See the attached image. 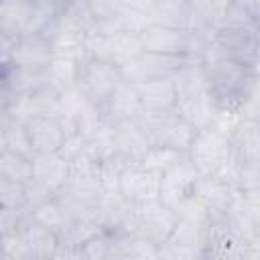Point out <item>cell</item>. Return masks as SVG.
<instances>
[{
  "label": "cell",
  "instance_id": "cell-1",
  "mask_svg": "<svg viewBox=\"0 0 260 260\" xmlns=\"http://www.w3.org/2000/svg\"><path fill=\"white\" fill-rule=\"evenodd\" d=\"M205 67L207 87L219 112L238 114L246 108L256 91V65L221 55L207 39L199 53Z\"/></svg>",
  "mask_w": 260,
  "mask_h": 260
},
{
  "label": "cell",
  "instance_id": "cell-2",
  "mask_svg": "<svg viewBox=\"0 0 260 260\" xmlns=\"http://www.w3.org/2000/svg\"><path fill=\"white\" fill-rule=\"evenodd\" d=\"M138 39L142 51L173 57H199L203 45L207 43V37L197 30L167 22H148L138 32Z\"/></svg>",
  "mask_w": 260,
  "mask_h": 260
},
{
  "label": "cell",
  "instance_id": "cell-3",
  "mask_svg": "<svg viewBox=\"0 0 260 260\" xmlns=\"http://www.w3.org/2000/svg\"><path fill=\"white\" fill-rule=\"evenodd\" d=\"M124 79H122L118 65L108 63L98 57H91V55H85L79 59L75 89L98 110L106 104V100L114 93V89Z\"/></svg>",
  "mask_w": 260,
  "mask_h": 260
},
{
  "label": "cell",
  "instance_id": "cell-4",
  "mask_svg": "<svg viewBox=\"0 0 260 260\" xmlns=\"http://www.w3.org/2000/svg\"><path fill=\"white\" fill-rule=\"evenodd\" d=\"M185 156L199 175H219L232 160L228 134L213 126L195 130Z\"/></svg>",
  "mask_w": 260,
  "mask_h": 260
},
{
  "label": "cell",
  "instance_id": "cell-5",
  "mask_svg": "<svg viewBox=\"0 0 260 260\" xmlns=\"http://www.w3.org/2000/svg\"><path fill=\"white\" fill-rule=\"evenodd\" d=\"M209 41L225 57H232L250 65L258 63V24L221 22L211 30Z\"/></svg>",
  "mask_w": 260,
  "mask_h": 260
},
{
  "label": "cell",
  "instance_id": "cell-6",
  "mask_svg": "<svg viewBox=\"0 0 260 260\" xmlns=\"http://www.w3.org/2000/svg\"><path fill=\"white\" fill-rule=\"evenodd\" d=\"M138 53H142L138 32L116 30V32H87L85 35V55L104 59L118 67L134 59Z\"/></svg>",
  "mask_w": 260,
  "mask_h": 260
},
{
  "label": "cell",
  "instance_id": "cell-7",
  "mask_svg": "<svg viewBox=\"0 0 260 260\" xmlns=\"http://www.w3.org/2000/svg\"><path fill=\"white\" fill-rule=\"evenodd\" d=\"M179 221V213L162 203L160 199L144 201L136 205V228L134 232L150 240L156 248L169 240L175 225Z\"/></svg>",
  "mask_w": 260,
  "mask_h": 260
},
{
  "label": "cell",
  "instance_id": "cell-8",
  "mask_svg": "<svg viewBox=\"0 0 260 260\" xmlns=\"http://www.w3.org/2000/svg\"><path fill=\"white\" fill-rule=\"evenodd\" d=\"M189 59L193 57H173V55H158V53H138L134 59L120 67L122 79L126 83H142L148 79L158 77H173Z\"/></svg>",
  "mask_w": 260,
  "mask_h": 260
},
{
  "label": "cell",
  "instance_id": "cell-9",
  "mask_svg": "<svg viewBox=\"0 0 260 260\" xmlns=\"http://www.w3.org/2000/svg\"><path fill=\"white\" fill-rule=\"evenodd\" d=\"M158 189H160V173L136 160L124 167L118 179V187H116V191L134 205L158 199Z\"/></svg>",
  "mask_w": 260,
  "mask_h": 260
},
{
  "label": "cell",
  "instance_id": "cell-10",
  "mask_svg": "<svg viewBox=\"0 0 260 260\" xmlns=\"http://www.w3.org/2000/svg\"><path fill=\"white\" fill-rule=\"evenodd\" d=\"M199 179V173L195 167L189 162L187 156L179 158L173 167H169L165 173H160V189H158V199L167 203L169 207L177 209L181 201H185L191 193L193 187Z\"/></svg>",
  "mask_w": 260,
  "mask_h": 260
},
{
  "label": "cell",
  "instance_id": "cell-11",
  "mask_svg": "<svg viewBox=\"0 0 260 260\" xmlns=\"http://www.w3.org/2000/svg\"><path fill=\"white\" fill-rule=\"evenodd\" d=\"M193 195L207 209L209 217H225L238 197V189L230 185L221 175H199L193 187Z\"/></svg>",
  "mask_w": 260,
  "mask_h": 260
},
{
  "label": "cell",
  "instance_id": "cell-12",
  "mask_svg": "<svg viewBox=\"0 0 260 260\" xmlns=\"http://www.w3.org/2000/svg\"><path fill=\"white\" fill-rule=\"evenodd\" d=\"M53 57H55L53 45L47 35H43V32L24 35V37L16 39V45L12 51V67L45 71L51 65Z\"/></svg>",
  "mask_w": 260,
  "mask_h": 260
},
{
  "label": "cell",
  "instance_id": "cell-13",
  "mask_svg": "<svg viewBox=\"0 0 260 260\" xmlns=\"http://www.w3.org/2000/svg\"><path fill=\"white\" fill-rule=\"evenodd\" d=\"M175 114L199 130V128L213 126V122L219 116V110H217L209 89H201V91L179 93L177 104H175Z\"/></svg>",
  "mask_w": 260,
  "mask_h": 260
},
{
  "label": "cell",
  "instance_id": "cell-14",
  "mask_svg": "<svg viewBox=\"0 0 260 260\" xmlns=\"http://www.w3.org/2000/svg\"><path fill=\"white\" fill-rule=\"evenodd\" d=\"M132 85L136 89L142 112H150V114L175 112L179 91H177V83L173 77H158V79H148V81L132 83Z\"/></svg>",
  "mask_w": 260,
  "mask_h": 260
},
{
  "label": "cell",
  "instance_id": "cell-15",
  "mask_svg": "<svg viewBox=\"0 0 260 260\" xmlns=\"http://www.w3.org/2000/svg\"><path fill=\"white\" fill-rule=\"evenodd\" d=\"M228 140H230V152L234 162L258 167L260 136H258L256 118H240L234 124V128L228 132Z\"/></svg>",
  "mask_w": 260,
  "mask_h": 260
},
{
  "label": "cell",
  "instance_id": "cell-16",
  "mask_svg": "<svg viewBox=\"0 0 260 260\" xmlns=\"http://www.w3.org/2000/svg\"><path fill=\"white\" fill-rule=\"evenodd\" d=\"M32 183L45 189L49 195H57L69 179V162L59 152L32 154Z\"/></svg>",
  "mask_w": 260,
  "mask_h": 260
},
{
  "label": "cell",
  "instance_id": "cell-17",
  "mask_svg": "<svg viewBox=\"0 0 260 260\" xmlns=\"http://www.w3.org/2000/svg\"><path fill=\"white\" fill-rule=\"evenodd\" d=\"M30 138L32 152H59L67 134L59 116H37L24 122Z\"/></svg>",
  "mask_w": 260,
  "mask_h": 260
},
{
  "label": "cell",
  "instance_id": "cell-18",
  "mask_svg": "<svg viewBox=\"0 0 260 260\" xmlns=\"http://www.w3.org/2000/svg\"><path fill=\"white\" fill-rule=\"evenodd\" d=\"M142 108L136 95V89L132 83L122 81L114 93L106 100V104L100 108V114L106 116L110 122H124V120H136L140 116Z\"/></svg>",
  "mask_w": 260,
  "mask_h": 260
},
{
  "label": "cell",
  "instance_id": "cell-19",
  "mask_svg": "<svg viewBox=\"0 0 260 260\" xmlns=\"http://www.w3.org/2000/svg\"><path fill=\"white\" fill-rule=\"evenodd\" d=\"M18 232L30 252V258H53L57 248H59V238L53 230L45 228L43 223L35 221L28 217L22 219V223L18 225Z\"/></svg>",
  "mask_w": 260,
  "mask_h": 260
},
{
  "label": "cell",
  "instance_id": "cell-20",
  "mask_svg": "<svg viewBox=\"0 0 260 260\" xmlns=\"http://www.w3.org/2000/svg\"><path fill=\"white\" fill-rule=\"evenodd\" d=\"M32 2L28 0H0V32L20 39L28 30Z\"/></svg>",
  "mask_w": 260,
  "mask_h": 260
},
{
  "label": "cell",
  "instance_id": "cell-21",
  "mask_svg": "<svg viewBox=\"0 0 260 260\" xmlns=\"http://www.w3.org/2000/svg\"><path fill=\"white\" fill-rule=\"evenodd\" d=\"M28 217L39 221V223H43L45 228L53 230L57 236L73 221L71 215L67 213V209L63 207V203L57 197H49V199L37 203L35 207H30L28 209Z\"/></svg>",
  "mask_w": 260,
  "mask_h": 260
},
{
  "label": "cell",
  "instance_id": "cell-22",
  "mask_svg": "<svg viewBox=\"0 0 260 260\" xmlns=\"http://www.w3.org/2000/svg\"><path fill=\"white\" fill-rule=\"evenodd\" d=\"M0 173L6 175L8 179H14L22 185H26L32 179V160L30 156L4 150L0 154Z\"/></svg>",
  "mask_w": 260,
  "mask_h": 260
},
{
  "label": "cell",
  "instance_id": "cell-23",
  "mask_svg": "<svg viewBox=\"0 0 260 260\" xmlns=\"http://www.w3.org/2000/svg\"><path fill=\"white\" fill-rule=\"evenodd\" d=\"M185 154L179 152V150H173V148H167V146H158V144H150L140 156L136 162L152 169V171H158V173H165L169 167H173L179 158H183Z\"/></svg>",
  "mask_w": 260,
  "mask_h": 260
},
{
  "label": "cell",
  "instance_id": "cell-24",
  "mask_svg": "<svg viewBox=\"0 0 260 260\" xmlns=\"http://www.w3.org/2000/svg\"><path fill=\"white\" fill-rule=\"evenodd\" d=\"M4 140H6V150H12V152H18V154L32 158L35 152L30 146V138H28V130H26L24 122L10 118L4 124Z\"/></svg>",
  "mask_w": 260,
  "mask_h": 260
},
{
  "label": "cell",
  "instance_id": "cell-25",
  "mask_svg": "<svg viewBox=\"0 0 260 260\" xmlns=\"http://www.w3.org/2000/svg\"><path fill=\"white\" fill-rule=\"evenodd\" d=\"M24 203H26V185L8 179L6 175L0 173V207H24Z\"/></svg>",
  "mask_w": 260,
  "mask_h": 260
},
{
  "label": "cell",
  "instance_id": "cell-26",
  "mask_svg": "<svg viewBox=\"0 0 260 260\" xmlns=\"http://www.w3.org/2000/svg\"><path fill=\"white\" fill-rule=\"evenodd\" d=\"M0 258H30V252L18 230L0 236Z\"/></svg>",
  "mask_w": 260,
  "mask_h": 260
},
{
  "label": "cell",
  "instance_id": "cell-27",
  "mask_svg": "<svg viewBox=\"0 0 260 260\" xmlns=\"http://www.w3.org/2000/svg\"><path fill=\"white\" fill-rule=\"evenodd\" d=\"M16 39L0 32V71L6 73L12 67V51H14Z\"/></svg>",
  "mask_w": 260,
  "mask_h": 260
},
{
  "label": "cell",
  "instance_id": "cell-28",
  "mask_svg": "<svg viewBox=\"0 0 260 260\" xmlns=\"http://www.w3.org/2000/svg\"><path fill=\"white\" fill-rule=\"evenodd\" d=\"M6 150V140H4V124H0V154Z\"/></svg>",
  "mask_w": 260,
  "mask_h": 260
},
{
  "label": "cell",
  "instance_id": "cell-29",
  "mask_svg": "<svg viewBox=\"0 0 260 260\" xmlns=\"http://www.w3.org/2000/svg\"><path fill=\"white\" fill-rule=\"evenodd\" d=\"M28 2H37V0H28Z\"/></svg>",
  "mask_w": 260,
  "mask_h": 260
}]
</instances>
